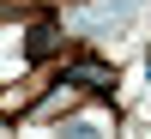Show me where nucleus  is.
I'll return each instance as SVG.
<instances>
[{"label":"nucleus","mask_w":151,"mask_h":139,"mask_svg":"<svg viewBox=\"0 0 151 139\" xmlns=\"http://www.w3.org/2000/svg\"><path fill=\"white\" fill-rule=\"evenodd\" d=\"M55 24H36V30H30V60H42V55H55Z\"/></svg>","instance_id":"7ed1b4c3"},{"label":"nucleus","mask_w":151,"mask_h":139,"mask_svg":"<svg viewBox=\"0 0 151 139\" xmlns=\"http://www.w3.org/2000/svg\"><path fill=\"white\" fill-rule=\"evenodd\" d=\"M133 6H139V0H103V6H91V12L73 18V30H79V36H97V30H109V24H127Z\"/></svg>","instance_id":"f257e3e1"},{"label":"nucleus","mask_w":151,"mask_h":139,"mask_svg":"<svg viewBox=\"0 0 151 139\" xmlns=\"http://www.w3.org/2000/svg\"><path fill=\"white\" fill-rule=\"evenodd\" d=\"M67 85H79V91H115V73H109L103 60H73Z\"/></svg>","instance_id":"f03ea898"}]
</instances>
